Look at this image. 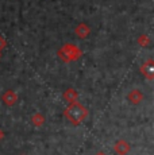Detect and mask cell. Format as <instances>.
<instances>
[{
  "label": "cell",
  "instance_id": "obj_1",
  "mask_svg": "<svg viewBox=\"0 0 154 155\" xmlns=\"http://www.w3.org/2000/svg\"><path fill=\"white\" fill-rule=\"evenodd\" d=\"M88 115V111L84 105L75 101V103H70L68 105V108L65 109V116L68 117V120L73 124H80Z\"/></svg>",
  "mask_w": 154,
  "mask_h": 155
},
{
  "label": "cell",
  "instance_id": "obj_2",
  "mask_svg": "<svg viewBox=\"0 0 154 155\" xmlns=\"http://www.w3.org/2000/svg\"><path fill=\"white\" fill-rule=\"evenodd\" d=\"M58 54L61 55V58H64L65 61H75V59L80 58L81 55V50L77 49L75 45H65L64 47L58 51Z\"/></svg>",
  "mask_w": 154,
  "mask_h": 155
},
{
  "label": "cell",
  "instance_id": "obj_3",
  "mask_svg": "<svg viewBox=\"0 0 154 155\" xmlns=\"http://www.w3.org/2000/svg\"><path fill=\"white\" fill-rule=\"evenodd\" d=\"M141 73L146 77V80H153L154 77V62L153 59H149L147 62H145L143 65L141 66Z\"/></svg>",
  "mask_w": 154,
  "mask_h": 155
},
{
  "label": "cell",
  "instance_id": "obj_4",
  "mask_svg": "<svg viewBox=\"0 0 154 155\" xmlns=\"http://www.w3.org/2000/svg\"><path fill=\"white\" fill-rule=\"evenodd\" d=\"M114 150H115V153H116L118 155H126L130 151V146H129V143H127L126 140H119V142L115 143Z\"/></svg>",
  "mask_w": 154,
  "mask_h": 155
},
{
  "label": "cell",
  "instance_id": "obj_5",
  "mask_svg": "<svg viewBox=\"0 0 154 155\" xmlns=\"http://www.w3.org/2000/svg\"><path fill=\"white\" fill-rule=\"evenodd\" d=\"M75 32H76V35H77V37H79V38H81V39H84V38H87L88 35H89L91 28L88 27V26L85 25V23H80V25L76 27Z\"/></svg>",
  "mask_w": 154,
  "mask_h": 155
},
{
  "label": "cell",
  "instance_id": "obj_6",
  "mask_svg": "<svg viewBox=\"0 0 154 155\" xmlns=\"http://www.w3.org/2000/svg\"><path fill=\"white\" fill-rule=\"evenodd\" d=\"M127 99L131 104H134V105H137L139 104L142 100H143V94L141 93V92L138 91V89H134V91H131L129 93V96H127Z\"/></svg>",
  "mask_w": 154,
  "mask_h": 155
},
{
  "label": "cell",
  "instance_id": "obj_7",
  "mask_svg": "<svg viewBox=\"0 0 154 155\" xmlns=\"http://www.w3.org/2000/svg\"><path fill=\"white\" fill-rule=\"evenodd\" d=\"M2 99H3V101H4L5 104H7V105H14V104L16 103V100H18V96H16V93L14 91H7L2 96Z\"/></svg>",
  "mask_w": 154,
  "mask_h": 155
},
{
  "label": "cell",
  "instance_id": "obj_8",
  "mask_svg": "<svg viewBox=\"0 0 154 155\" xmlns=\"http://www.w3.org/2000/svg\"><path fill=\"white\" fill-rule=\"evenodd\" d=\"M77 97H79V94H77V92L72 88L68 89V91L64 93V100L69 101V103H75V101H77Z\"/></svg>",
  "mask_w": 154,
  "mask_h": 155
},
{
  "label": "cell",
  "instance_id": "obj_9",
  "mask_svg": "<svg viewBox=\"0 0 154 155\" xmlns=\"http://www.w3.org/2000/svg\"><path fill=\"white\" fill-rule=\"evenodd\" d=\"M31 120H32V124H34L35 127H41L43 124V121H45V119H43V116L41 115V113H35V115L31 117Z\"/></svg>",
  "mask_w": 154,
  "mask_h": 155
},
{
  "label": "cell",
  "instance_id": "obj_10",
  "mask_svg": "<svg viewBox=\"0 0 154 155\" xmlns=\"http://www.w3.org/2000/svg\"><path fill=\"white\" fill-rule=\"evenodd\" d=\"M138 43L141 45V46H149L150 41H149V38H147V35H141V38L138 39Z\"/></svg>",
  "mask_w": 154,
  "mask_h": 155
},
{
  "label": "cell",
  "instance_id": "obj_11",
  "mask_svg": "<svg viewBox=\"0 0 154 155\" xmlns=\"http://www.w3.org/2000/svg\"><path fill=\"white\" fill-rule=\"evenodd\" d=\"M5 46H7V42H5V39L3 37H0V51H2V50L4 49Z\"/></svg>",
  "mask_w": 154,
  "mask_h": 155
},
{
  "label": "cell",
  "instance_id": "obj_12",
  "mask_svg": "<svg viewBox=\"0 0 154 155\" xmlns=\"http://www.w3.org/2000/svg\"><path fill=\"white\" fill-rule=\"evenodd\" d=\"M4 138V132H3V130H0V140Z\"/></svg>",
  "mask_w": 154,
  "mask_h": 155
},
{
  "label": "cell",
  "instance_id": "obj_13",
  "mask_svg": "<svg viewBox=\"0 0 154 155\" xmlns=\"http://www.w3.org/2000/svg\"><path fill=\"white\" fill-rule=\"evenodd\" d=\"M96 155H104V153H97Z\"/></svg>",
  "mask_w": 154,
  "mask_h": 155
},
{
  "label": "cell",
  "instance_id": "obj_14",
  "mask_svg": "<svg viewBox=\"0 0 154 155\" xmlns=\"http://www.w3.org/2000/svg\"><path fill=\"white\" fill-rule=\"evenodd\" d=\"M0 57H2V51H0Z\"/></svg>",
  "mask_w": 154,
  "mask_h": 155
}]
</instances>
